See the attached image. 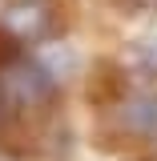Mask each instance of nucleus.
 Returning a JSON list of instances; mask_svg holds the SVG:
<instances>
[{"label": "nucleus", "mask_w": 157, "mask_h": 161, "mask_svg": "<svg viewBox=\"0 0 157 161\" xmlns=\"http://www.w3.org/2000/svg\"><path fill=\"white\" fill-rule=\"evenodd\" d=\"M121 64L141 80L137 89H157V40H137Z\"/></svg>", "instance_id": "f03ea898"}, {"label": "nucleus", "mask_w": 157, "mask_h": 161, "mask_svg": "<svg viewBox=\"0 0 157 161\" xmlns=\"http://www.w3.org/2000/svg\"><path fill=\"white\" fill-rule=\"evenodd\" d=\"M105 113H109L105 125L117 141L137 149H157V89H129Z\"/></svg>", "instance_id": "f257e3e1"}]
</instances>
